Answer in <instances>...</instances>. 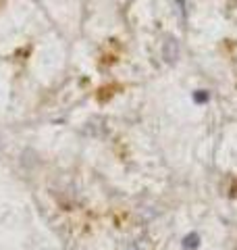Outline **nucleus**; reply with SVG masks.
Returning <instances> with one entry per match:
<instances>
[{
    "label": "nucleus",
    "instance_id": "f257e3e1",
    "mask_svg": "<svg viewBox=\"0 0 237 250\" xmlns=\"http://www.w3.org/2000/svg\"><path fill=\"white\" fill-rule=\"evenodd\" d=\"M164 59H167L169 62H175L177 57H179V44L175 38H167V42H164Z\"/></svg>",
    "mask_w": 237,
    "mask_h": 250
},
{
    "label": "nucleus",
    "instance_id": "f03ea898",
    "mask_svg": "<svg viewBox=\"0 0 237 250\" xmlns=\"http://www.w3.org/2000/svg\"><path fill=\"white\" fill-rule=\"evenodd\" d=\"M183 246L187 250H196L200 246V236H198V233H189V236H185V240H183Z\"/></svg>",
    "mask_w": 237,
    "mask_h": 250
},
{
    "label": "nucleus",
    "instance_id": "7ed1b4c3",
    "mask_svg": "<svg viewBox=\"0 0 237 250\" xmlns=\"http://www.w3.org/2000/svg\"><path fill=\"white\" fill-rule=\"evenodd\" d=\"M194 100H196V103H206V100H208V92L198 90V92L194 94Z\"/></svg>",
    "mask_w": 237,
    "mask_h": 250
}]
</instances>
